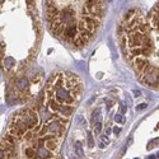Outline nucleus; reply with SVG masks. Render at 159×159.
<instances>
[{"instance_id": "1", "label": "nucleus", "mask_w": 159, "mask_h": 159, "mask_svg": "<svg viewBox=\"0 0 159 159\" xmlns=\"http://www.w3.org/2000/svg\"><path fill=\"white\" fill-rule=\"evenodd\" d=\"M82 94V82L73 73H59L52 75L46 85L47 99H55L60 104L74 106Z\"/></svg>"}, {"instance_id": "2", "label": "nucleus", "mask_w": 159, "mask_h": 159, "mask_svg": "<svg viewBox=\"0 0 159 159\" xmlns=\"http://www.w3.org/2000/svg\"><path fill=\"white\" fill-rule=\"evenodd\" d=\"M19 120L27 126L28 129H34V127H37V125H38V115L34 112V111H32V110H25V111H23V112H20V113H18V115H16Z\"/></svg>"}, {"instance_id": "3", "label": "nucleus", "mask_w": 159, "mask_h": 159, "mask_svg": "<svg viewBox=\"0 0 159 159\" xmlns=\"http://www.w3.org/2000/svg\"><path fill=\"white\" fill-rule=\"evenodd\" d=\"M78 27H76V24L74 22L69 23V24H66L65 25V30L62 32V38L65 39H76L78 37Z\"/></svg>"}, {"instance_id": "4", "label": "nucleus", "mask_w": 159, "mask_h": 159, "mask_svg": "<svg viewBox=\"0 0 159 159\" xmlns=\"http://www.w3.org/2000/svg\"><path fill=\"white\" fill-rule=\"evenodd\" d=\"M148 39L147 34H143L140 32H132L130 34V39H129V42H130V46L131 47H135V46H140V45H144V42Z\"/></svg>"}, {"instance_id": "5", "label": "nucleus", "mask_w": 159, "mask_h": 159, "mask_svg": "<svg viewBox=\"0 0 159 159\" xmlns=\"http://www.w3.org/2000/svg\"><path fill=\"white\" fill-rule=\"evenodd\" d=\"M149 66V62H148V60L147 59H141V57H136L135 59V61H134V68H135V70L138 71V73H143L145 69H147Z\"/></svg>"}, {"instance_id": "6", "label": "nucleus", "mask_w": 159, "mask_h": 159, "mask_svg": "<svg viewBox=\"0 0 159 159\" xmlns=\"http://www.w3.org/2000/svg\"><path fill=\"white\" fill-rule=\"evenodd\" d=\"M73 112H74V106H71V104H61V107L59 110V113L62 117H69V116H71Z\"/></svg>"}, {"instance_id": "7", "label": "nucleus", "mask_w": 159, "mask_h": 159, "mask_svg": "<svg viewBox=\"0 0 159 159\" xmlns=\"http://www.w3.org/2000/svg\"><path fill=\"white\" fill-rule=\"evenodd\" d=\"M153 51V41L150 38H148L147 41L144 42V48H143V55L144 56H149Z\"/></svg>"}, {"instance_id": "8", "label": "nucleus", "mask_w": 159, "mask_h": 159, "mask_svg": "<svg viewBox=\"0 0 159 159\" xmlns=\"http://www.w3.org/2000/svg\"><path fill=\"white\" fill-rule=\"evenodd\" d=\"M28 85H30V82H28L27 78L22 76V78L18 79V82H17V88L18 89H25V88H28Z\"/></svg>"}, {"instance_id": "9", "label": "nucleus", "mask_w": 159, "mask_h": 159, "mask_svg": "<svg viewBox=\"0 0 159 159\" xmlns=\"http://www.w3.org/2000/svg\"><path fill=\"white\" fill-rule=\"evenodd\" d=\"M17 136H14V135H13V134H8L5 138H4V140L7 141V143H9L10 145H13V147H14V145H16V143H17Z\"/></svg>"}, {"instance_id": "10", "label": "nucleus", "mask_w": 159, "mask_h": 159, "mask_svg": "<svg viewBox=\"0 0 159 159\" xmlns=\"http://www.w3.org/2000/svg\"><path fill=\"white\" fill-rule=\"evenodd\" d=\"M99 118H101V110L98 108V110H96L93 112V115H92V122H93V124L99 122Z\"/></svg>"}, {"instance_id": "11", "label": "nucleus", "mask_w": 159, "mask_h": 159, "mask_svg": "<svg viewBox=\"0 0 159 159\" xmlns=\"http://www.w3.org/2000/svg\"><path fill=\"white\" fill-rule=\"evenodd\" d=\"M139 32L143 33V34H148V32H149V24L141 23V24L139 25Z\"/></svg>"}, {"instance_id": "12", "label": "nucleus", "mask_w": 159, "mask_h": 159, "mask_svg": "<svg viewBox=\"0 0 159 159\" xmlns=\"http://www.w3.org/2000/svg\"><path fill=\"white\" fill-rule=\"evenodd\" d=\"M75 152L79 157H83V148H82V143L80 141H75Z\"/></svg>"}, {"instance_id": "13", "label": "nucleus", "mask_w": 159, "mask_h": 159, "mask_svg": "<svg viewBox=\"0 0 159 159\" xmlns=\"http://www.w3.org/2000/svg\"><path fill=\"white\" fill-rule=\"evenodd\" d=\"M56 147H57V144H56L54 140H48V141H46V148H47L48 150H55Z\"/></svg>"}, {"instance_id": "14", "label": "nucleus", "mask_w": 159, "mask_h": 159, "mask_svg": "<svg viewBox=\"0 0 159 159\" xmlns=\"http://www.w3.org/2000/svg\"><path fill=\"white\" fill-rule=\"evenodd\" d=\"M38 155L41 157V158H47V157H50V153H47L43 148H39L38 149Z\"/></svg>"}, {"instance_id": "15", "label": "nucleus", "mask_w": 159, "mask_h": 159, "mask_svg": "<svg viewBox=\"0 0 159 159\" xmlns=\"http://www.w3.org/2000/svg\"><path fill=\"white\" fill-rule=\"evenodd\" d=\"M25 154H27V157H30V158H33L36 155V152L32 148H28V149H25Z\"/></svg>"}, {"instance_id": "16", "label": "nucleus", "mask_w": 159, "mask_h": 159, "mask_svg": "<svg viewBox=\"0 0 159 159\" xmlns=\"http://www.w3.org/2000/svg\"><path fill=\"white\" fill-rule=\"evenodd\" d=\"M10 65H14V60H13L11 57H9V59L5 60V68L7 69H10Z\"/></svg>"}, {"instance_id": "17", "label": "nucleus", "mask_w": 159, "mask_h": 159, "mask_svg": "<svg viewBox=\"0 0 159 159\" xmlns=\"http://www.w3.org/2000/svg\"><path fill=\"white\" fill-rule=\"evenodd\" d=\"M88 147H89V148H93V147H94L93 139H92V134H90V132H88Z\"/></svg>"}, {"instance_id": "18", "label": "nucleus", "mask_w": 159, "mask_h": 159, "mask_svg": "<svg viewBox=\"0 0 159 159\" xmlns=\"http://www.w3.org/2000/svg\"><path fill=\"white\" fill-rule=\"evenodd\" d=\"M101 130H102V124H101V121H99V122H97L96 126H94V132H96V134H99Z\"/></svg>"}, {"instance_id": "19", "label": "nucleus", "mask_w": 159, "mask_h": 159, "mask_svg": "<svg viewBox=\"0 0 159 159\" xmlns=\"http://www.w3.org/2000/svg\"><path fill=\"white\" fill-rule=\"evenodd\" d=\"M115 120H116L117 122H121V124H122V122H125V120L122 118V116H120V115H117V116L115 117Z\"/></svg>"}, {"instance_id": "20", "label": "nucleus", "mask_w": 159, "mask_h": 159, "mask_svg": "<svg viewBox=\"0 0 159 159\" xmlns=\"http://www.w3.org/2000/svg\"><path fill=\"white\" fill-rule=\"evenodd\" d=\"M144 108H147V103H143V104H139L136 110H138V111H143Z\"/></svg>"}, {"instance_id": "21", "label": "nucleus", "mask_w": 159, "mask_h": 159, "mask_svg": "<svg viewBox=\"0 0 159 159\" xmlns=\"http://www.w3.org/2000/svg\"><path fill=\"white\" fill-rule=\"evenodd\" d=\"M102 140H103V141H106V144H108V143H110V140H108V138H107V136H102Z\"/></svg>"}, {"instance_id": "22", "label": "nucleus", "mask_w": 159, "mask_h": 159, "mask_svg": "<svg viewBox=\"0 0 159 159\" xmlns=\"http://www.w3.org/2000/svg\"><path fill=\"white\" fill-rule=\"evenodd\" d=\"M121 112H126V106H121Z\"/></svg>"}, {"instance_id": "23", "label": "nucleus", "mask_w": 159, "mask_h": 159, "mask_svg": "<svg viewBox=\"0 0 159 159\" xmlns=\"http://www.w3.org/2000/svg\"><path fill=\"white\" fill-rule=\"evenodd\" d=\"M116 130H115V132H116V134H118V132H120V129H118V127H115Z\"/></svg>"}, {"instance_id": "24", "label": "nucleus", "mask_w": 159, "mask_h": 159, "mask_svg": "<svg viewBox=\"0 0 159 159\" xmlns=\"http://www.w3.org/2000/svg\"><path fill=\"white\" fill-rule=\"evenodd\" d=\"M149 159H155V157H150V158H149Z\"/></svg>"}]
</instances>
